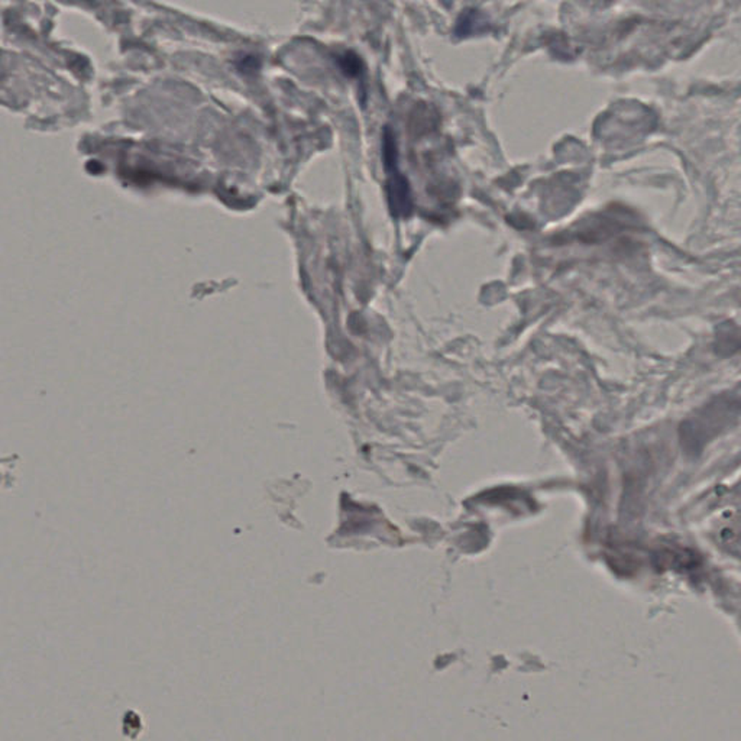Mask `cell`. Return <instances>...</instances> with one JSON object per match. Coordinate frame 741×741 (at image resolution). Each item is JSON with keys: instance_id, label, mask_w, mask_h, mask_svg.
Listing matches in <instances>:
<instances>
[{"instance_id": "1", "label": "cell", "mask_w": 741, "mask_h": 741, "mask_svg": "<svg viewBox=\"0 0 741 741\" xmlns=\"http://www.w3.org/2000/svg\"><path fill=\"white\" fill-rule=\"evenodd\" d=\"M717 352L721 355H733L738 349V330L733 323L722 324L717 333Z\"/></svg>"}, {"instance_id": "2", "label": "cell", "mask_w": 741, "mask_h": 741, "mask_svg": "<svg viewBox=\"0 0 741 741\" xmlns=\"http://www.w3.org/2000/svg\"><path fill=\"white\" fill-rule=\"evenodd\" d=\"M339 63H340V68L343 70V73L348 74L349 77H358L359 74H362L364 65L356 54L346 52L345 56L340 57Z\"/></svg>"}]
</instances>
